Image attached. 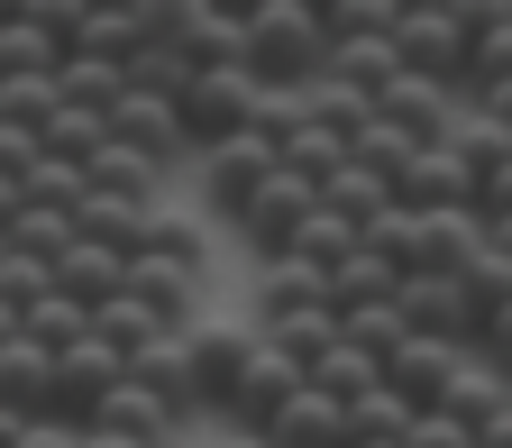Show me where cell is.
<instances>
[{
    "mask_svg": "<svg viewBox=\"0 0 512 448\" xmlns=\"http://www.w3.org/2000/svg\"><path fill=\"white\" fill-rule=\"evenodd\" d=\"M128 384H138V394H156L174 421L202 412V384H192V339H156V348H138V357H128Z\"/></svg>",
    "mask_w": 512,
    "mask_h": 448,
    "instance_id": "obj_16",
    "label": "cell"
},
{
    "mask_svg": "<svg viewBox=\"0 0 512 448\" xmlns=\"http://www.w3.org/2000/svg\"><path fill=\"white\" fill-rule=\"evenodd\" d=\"M384 202H394V211H458L467 192H458V156H448V138L439 147H412L394 165V183H384Z\"/></svg>",
    "mask_w": 512,
    "mask_h": 448,
    "instance_id": "obj_15",
    "label": "cell"
},
{
    "mask_svg": "<svg viewBox=\"0 0 512 448\" xmlns=\"http://www.w3.org/2000/svg\"><path fill=\"white\" fill-rule=\"evenodd\" d=\"M156 165L147 156H128V147H101L92 165H83V192H92V202H156Z\"/></svg>",
    "mask_w": 512,
    "mask_h": 448,
    "instance_id": "obj_22",
    "label": "cell"
},
{
    "mask_svg": "<svg viewBox=\"0 0 512 448\" xmlns=\"http://www.w3.org/2000/svg\"><path fill=\"white\" fill-rule=\"evenodd\" d=\"M74 448H119V439H101V430H74Z\"/></svg>",
    "mask_w": 512,
    "mask_h": 448,
    "instance_id": "obj_37",
    "label": "cell"
},
{
    "mask_svg": "<svg viewBox=\"0 0 512 448\" xmlns=\"http://www.w3.org/2000/svg\"><path fill=\"white\" fill-rule=\"evenodd\" d=\"M403 448H467V430H458V421H439V412H412Z\"/></svg>",
    "mask_w": 512,
    "mask_h": 448,
    "instance_id": "obj_35",
    "label": "cell"
},
{
    "mask_svg": "<svg viewBox=\"0 0 512 448\" xmlns=\"http://www.w3.org/2000/svg\"><path fill=\"white\" fill-rule=\"evenodd\" d=\"M247 110H256V74H247V64H202V74H183V92H174V138H183V156L229 147L238 128H247Z\"/></svg>",
    "mask_w": 512,
    "mask_h": 448,
    "instance_id": "obj_2",
    "label": "cell"
},
{
    "mask_svg": "<svg viewBox=\"0 0 512 448\" xmlns=\"http://www.w3.org/2000/svg\"><path fill=\"white\" fill-rule=\"evenodd\" d=\"M439 421H458L467 448H512V394H503V366L467 357L458 375H448V394H439Z\"/></svg>",
    "mask_w": 512,
    "mask_h": 448,
    "instance_id": "obj_5",
    "label": "cell"
},
{
    "mask_svg": "<svg viewBox=\"0 0 512 448\" xmlns=\"http://www.w3.org/2000/svg\"><path fill=\"white\" fill-rule=\"evenodd\" d=\"M403 0H330L320 10V46H348V37H394Z\"/></svg>",
    "mask_w": 512,
    "mask_h": 448,
    "instance_id": "obj_31",
    "label": "cell"
},
{
    "mask_svg": "<svg viewBox=\"0 0 512 448\" xmlns=\"http://www.w3.org/2000/svg\"><path fill=\"white\" fill-rule=\"evenodd\" d=\"M311 202H320V211H330V220H348V229H366L375 211H394V202H384V183H375L366 165H339L330 183H320V192H311Z\"/></svg>",
    "mask_w": 512,
    "mask_h": 448,
    "instance_id": "obj_27",
    "label": "cell"
},
{
    "mask_svg": "<svg viewBox=\"0 0 512 448\" xmlns=\"http://www.w3.org/2000/svg\"><path fill=\"white\" fill-rule=\"evenodd\" d=\"M302 384V366L284 357V348H266V339H247V357H238V384H229V403H220V421L238 430V439H256L275 421V403Z\"/></svg>",
    "mask_w": 512,
    "mask_h": 448,
    "instance_id": "obj_6",
    "label": "cell"
},
{
    "mask_svg": "<svg viewBox=\"0 0 512 448\" xmlns=\"http://www.w3.org/2000/svg\"><path fill=\"white\" fill-rule=\"evenodd\" d=\"M138 256H165V266L202 275V229H192V220H174V211L156 202V211H147V238H138Z\"/></svg>",
    "mask_w": 512,
    "mask_h": 448,
    "instance_id": "obj_33",
    "label": "cell"
},
{
    "mask_svg": "<svg viewBox=\"0 0 512 448\" xmlns=\"http://www.w3.org/2000/svg\"><path fill=\"white\" fill-rule=\"evenodd\" d=\"M19 211H64V220H74V211H83V165L37 156V165L19 174Z\"/></svg>",
    "mask_w": 512,
    "mask_h": 448,
    "instance_id": "obj_28",
    "label": "cell"
},
{
    "mask_svg": "<svg viewBox=\"0 0 512 448\" xmlns=\"http://www.w3.org/2000/svg\"><path fill=\"white\" fill-rule=\"evenodd\" d=\"M101 128H110V147H128V156H147L156 174L183 156V138H174V101H156V92H119L110 110H101Z\"/></svg>",
    "mask_w": 512,
    "mask_h": 448,
    "instance_id": "obj_10",
    "label": "cell"
},
{
    "mask_svg": "<svg viewBox=\"0 0 512 448\" xmlns=\"http://www.w3.org/2000/svg\"><path fill=\"white\" fill-rule=\"evenodd\" d=\"M302 211H311V183H293L284 165H275L266 183H256V192H247V211H238V238L256 247V266H275V256L293 247V229H302Z\"/></svg>",
    "mask_w": 512,
    "mask_h": 448,
    "instance_id": "obj_8",
    "label": "cell"
},
{
    "mask_svg": "<svg viewBox=\"0 0 512 448\" xmlns=\"http://www.w3.org/2000/svg\"><path fill=\"white\" fill-rule=\"evenodd\" d=\"M302 384H311V394H330V403H357V394H375V384H384V366H375V357H357L348 339H330V348L302 366Z\"/></svg>",
    "mask_w": 512,
    "mask_h": 448,
    "instance_id": "obj_23",
    "label": "cell"
},
{
    "mask_svg": "<svg viewBox=\"0 0 512 448\" xmlns=\"http://www.w3.org/2000/svg\"><path fill=\"white\" fill-rule=\"evenodd\" d=\"M46 348L0 339V421H46Z\"/></svg>",
    "mask_w": 512,
    "mask_h": 448,
    "instance_id": "obj_17",
    "label": "cell"
},
{
    "mask_svg": "<svg viewBox=\"0 0 512 448\" xmlns=\"http://www.w3.org/2000/svg\"><path fill=\"white\" fill-rule=\"evenodd\" d=\"M0 339H19V311H10V302H0Z\"/></svg>",
    "mask_w": 512,
    "mask_h": 448,
    "instance_id": "obj_38",
    "label": "cell"
},
{
    "mask_svg": "<svg viewBox=\"0 0 512 448\" xmlns=\"http://www.w3.org/2000/svg\"><path fill=\"white\" fill-rule=\"evenodd\" d=\"M256 448H348V412L330 394H311V384H293L275 403V421L256 430Z\"/></svg>",
    "mask_w": 512,
    "mask_h": 448,
    "instance_id": "obj_12",
    "label": "cell"
},
{
    "mask_svg": "<svg viewBox=\"0 0 512 448\" xmlns=\"http://www.w3.org/2000/svg\"><path fill=\"white\" fill-rule=\"evenodd\" d=\"M458 293H467V339L458 348L485 357V366H503V348H512V247H476Z\"/></svg>",
    "mask_w": 512,
    "mask_h": 448,
    "instance_id": "obj_4",
    "label": "cell"
},
{
    "mask_svg": "<svg viewBox=\"0 0 512 448\" xmlns=\"http://www.w3.org/2000/svg\"><path fill=\"white\" fill-rule=\"evenodd\" d=\"M256 339H266V348H284L293 366H311L320 348L339 339V311H330V302H302V311H275V320H256Z\"/></svg>",
    "mask_w": 512,
    "mask_h": 448,
    "instance_id": "obj_20",
    "label": "cell"
},
{
    "mask_svg": "<svg viewBox=\"0 0 512 448\" xmlns=\"http://www.w3.org/2000/svg\"><path fill=\"white\" fill-rule=\"evenodd\" d=\"M0 247L28 256V266H55V256L74 247V220H64V211H10V220H0Z\"/></svg>",
    "mask_w": 512,
    "mask_h": 448,
    "instance_id": "obj_26",
    "label": "cell"
},
{
    "mask_svg": "<svg viewBox=\"0 0 512 448\" xmlns=\"http://www.w3.org/2000/svg\"><path fill=\"white\" fill-rule=\"evenodd\" d=\"M128 366L101 348V339H74V348H64L55 366H46V421H64V430H83L92 421V403L110 394V384H119Z\"/></svg>",
    "mask_w": 512,
    "mask_h": 448,
    "instance_id": "obj_7",
    "label": "cell"
},
{
    "mask_svg": "<svg viewBox=\"0 0 512 448\" xmlns=\"http://www.w3.org/2000/svg\"><path fill=\"white\" fill-rule=\"evenodd\" d=\"M302 302H330V293H320V275H311V266L275 256V266L256 275V320H275V311H302Z\"/></svg>",
    "mask_w": 512,
    "mask_h": 448,
    "instance_id": "obj_32",
    "label": "cell"
},
{
    "mask_svg": "<svg viewBox=\"0 0 512 448\" xmlns=\"http://www.w3.org/2000/svg\"><path fill=\"white\" fill-rule=\"evenodd\" d=\"M19 339L46 348V357H64L74 339H92V311H83V302H64V293H37V302L19 311Z\"/></svg>",
    "mask_w": 512,
    "mask_h": 448,
    "instance_id": "obj_24",
    "label": "cell"
},
{
    "mask_svg": "<svg viewBox=\"0 0 512 448\" xmlns=\"http://www.w3.org/2000/svg\"><path fill=\"white\" fill-rule=\"evenodd\" d=\"M467 366V348H448V339H403L394 357H384V394H394L403 412H439L448 394V375Z\"/></svg>",
    "mask_w": 512,
    "mask_h": 448,
    "instance_id": "obj_9",
    "label": "cell"
},
{
    "mask_svg": "<svg viewBox=\"0 0 512 448\" xmlns=\"http://www.w3.org/2000/svg\"><path fill=\"white\" fill-rule=\"evenodd\" d=\"M10 211H19V183H10V174H0V220H10Z\"/></svg>",
    "mask_w": 512,
    "mask_h": 448,
    "instance_id": "obj_36",
    "label": "cell"
},
{
    "mask_svg": "<svg viewBox=\"0 0 512 448\" xmlns=\"http://www.w3.org/2000/svg\"><path fill=\"white\" fill-rule=\"evenodd\" d=\"M92 339L128 366V357H138V348H156V339H174V330H156V320L138 311V302H128V293H110V302H92Z\"/></svg>",
    "mask_w": 512,
    "mask_h": 448,
    "instance_id": "obj_25",
    "label": "cell"
},
{
    "mask_svg": "<svg viewBox=\"0 0 512 448\" xmlns=\"http://www.w3.org/2000/svg\"><path fill=\"white\" fill-rule=\"evenodd\" d=\"M348 247H357V229H348V220H330V211H320V202H311L284 256H293V266H311V275H330V266H339V256H348Z\"/></svg>",
    "mask_w": 512,
    "mask_h": 448,
    "instance_id": "obj_30",
    "label": "cell"
},
{
    "mask_svg": "<svg viewBox=\"0 0 512 448\" xmlns=\"http://www.w3.org/2000/svg\"><path fill=\"white\" fill-rule=\"evenodd\" d=\"M467 19H476V0H403V19H394V64L412 83H458V55H467Z\"/></svg>",
    "mask_w": 512,
    "mask_h": 448,
    "instance_id": "obj_3",
    "label": "cell"
},
{
    "mask_svg": "<svg viewBox=\"0 0 512 448\" xmlns=\"http://www.w3.org/2000/svg\"><path fill=\"white\" fill-rule=\"evenodd\" d=\"M0 256H10V247H0Z\"/></svg>",
    "mask_w": 512,
    "mask_h": 448,
    "instance_id": "obj_39",
    "label": "cell"
},
{
    "mask_svg": "<svg viewBox=\"0 0 512 448\" xmlns=\"http://www.w3.org/2000/svg\"><path fill=\"white\" fill-rule=\"evenodd\" d=\"M46 293V266H28V256H0V302H10V311H28Z\"/></svg>",
    "mask_w": 512,
    "mask_h": 448,
    "instance_id": "obj_34",
    "label": "cell"
},
{
    "mask_svg": "<svg viewBox=\"0 0 512 448\" xmlns=\"http://www.w3.org/2000/svg\"><path fill=\"white\" fill-rule=\"evenodd\" d=\"M147 211H156V202H92V192H83L74 238H83V247H110V256H138V238H147Z\"/></svg>",
    "mask_w": 512,
    "mask_h": 448,
    "instance_id": "obj_21",
    "label": "cell"
},
{
    "mask_svg": "<svg viewBox=\"0 0 512 448\" xmlns=\"http://www.w3.org/2000/svg\"><path fill=\"white\" fill-rule=\"evenodd\" d=\"M394 284H403V275L384 266L375 247H348L339 266L320 275V293H330V311H357V302H394Z\"/></svg>",
    "mask_w": 512,
    "mask_h": 448,
    "instance_id": "obj_19",
    "label": "cell"
},
{
    "mask_svg": "<svg viewBox=\"0 0 512 448\" xmlns=\"http://www.w3.org/2000/svg\"><path fill=\"white\" fill-rule=\"evenodd\" d=\"M83 430H101V439H119V448H165V439H174V412H165L156 394H138V384L119 375L110 394L92 403V421H83Z\"/></svg>",
    "mask_w": 512,
    "mask_h": 448,
    "instance_id": "obj_14",
    "label": "cell"
},
{
    "mask_svg": "<svg viewBox=\"0 0 512 448\" xmlns=\"http://www.w3.org/2000/svg\"><path fill=\"white\" fill-rule=\"evenodd\" d=\"M394 311H403L412 339H448V348L467 339V293H458V275H403L394 284Z\"/></svg>",
    "mask_w": 512,
    "mask_h": 448,
    "instance_id": "obj_13",
    "label": "cell"
},
{
    "mask_svg": "<svg viewBox=\"0 0 512 448\" xmlns=\"http://www.w3.org/2000/svg\"><path fill=\"white\" fill-rule=\"evenodd\" d=\"M266 174H275V147H266V138H247V128H238L229 147L202 156V192H211V211H220V220H238V211H247V192L266 183Z\"/></svg>",
    "mask_w": 512,
    "mask_h": 448,
    "instance_id": "obj_11",
    "label": "cell"
},
{
    "mask_svg": "<svg viewBox=\"0 0 512 448\" xmlns=\"http://www.w3.org/2000/svg\"><path fill=\"white\" fill-rule=\"evenodd\" d=\"M238 64L256 92H302L320 74V0H256L238 10Z\"/></svg>",
    "mask_w": 512,
    "mask_h": 448,
    "instance_id": "obj_1",
    "label": "cell"
},
{
    "mask_svg": "<svg viewBox=\"0 0 512 448\" xmlns=\"http://www.w3.org/2000/svg\"><path fill=\"white\" fill-rule=\"evenodd\" d=\"M192 339V384H202V412H220L229 403V384H238V357H247V339L256 330H183Z\"/></svg>",
    "mask_w": 512,
    "mask_h": 448,
    "instance_id": "obj_18",
    "label": "cell"
},
{
    "mask_svg": "<svg viewBox=\"0 0 512 448\" xmlns=\"http://www.w3.org/2000/svg\"><path fill=\"white\" fill-rule=\"evenodd\" d=\"M339 339H348L357 357H375V366H384L412 330H403V311H394V302H357V311H339Z\"/></svg>",
    "mask_w": 512,
    "mask_h": 448,
    "instance_id": "obj_29",
    "label": "cell"
}]
</instances>
